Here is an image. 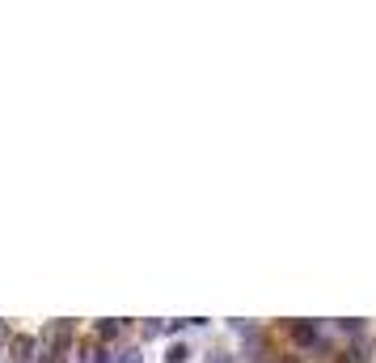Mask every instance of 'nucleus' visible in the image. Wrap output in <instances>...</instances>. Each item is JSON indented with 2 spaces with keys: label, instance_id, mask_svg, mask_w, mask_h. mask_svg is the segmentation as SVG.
I'll use <instances>...</instances> for the list:
<instances>
[{
  "label": "nucleus",
  "instance_id": "nucleus-4",
  "mask_svg": "<svg viewBox=\"0 0 376 363\" xmlns=\"http://www.w3.org/2000/svg\"><path fill=\"white\" fill-rule=\"evenodd\" d=\"M186 359H190V346H182V342H174L165 355V363H186Z\"/></svg>",
  "mask_w": 376,
  "mask_h": 363
},
{
  "label": "nucleus",
  "instance_id": "nucleus-1",
  "mask_svg": "<svg viewBox=\"0 0 376 363\" xmlns=\"http://www.w3.org/2000/svg\"><path fill=\"white\" fill-rule=\"evenodd\" d=\"M68 342H72V326L68 321H51L38 338V351H51V355H68Z\"/></svg>",
  "mask_w": 376,
  "mask_h": 363
},
{
  "label": "nucleus",
  "instance_id": "nucleus-5",
  "mask_svg": "<svg viewBox=\"0 0 376 363\" xmlns=\"http://www.w3.org/2000/svg\"><path fill=\"white\" fill-rule=\"evenodd\" d=\"M111 363H140V351H131V346H127V351H115Z\"/></svg>",
  "mask_w": 376,
  "mask_h": 363
},
{
  "label": "nucleus",
  "instance_id": "nucleus-3",
  "mask_svg": "<svg viewBox=\"0 0 376 363\" xmlns=\"http://www.w3.org/2000/svg\"><path fill=\"white\" fill-rule=\"evenodd\" d=\"M292 338L309 346V342H317V326H309V321H296V326H292Z\"/></svg>",
  "mask_w": 376,
  "mask_h": 363
},
{
  "label": "nucleus",
  "instance_id": "nucleus-2",
  "mask_svg": "<svg viewBox=\"0 0 376 363\" xmlns=\"http://www.w3.org/2000/svg\"><path fill=\"white\" fill-rule=\"evenodd\" d=\"M34 355H38L34 338H13V363H34Z\"/></svg>",
  "mask_w": 376,
  "mask_h": 363
},
{
  "label": "nucleus",
  "instance_id": "nucleus-6",
  "mask_svg": "<svg viewBox=\"0 0 376 363\" xmlns=\"http://www.w3.org/2000/svg\"><path fill=\"white\" fill-rule=\"evenodd\" d=\"M119 334V321H101V338H115Z\"/></svg>",
  "mask_w": 376,
  "mask_h": 363
},
{
  "label": "nucleus",
  "instance_id": "nucleus-7",
  "mask_svg": "<svg viewBox=\"0 0 376 363\" xmlns=\"http://www.w3.org/2000/svg\"><path fill=\"white\" fill-rule=\"evenodd\" d=\"M207 363H233V359H229V355H211Z\"/></svg>",
  "mask_w": 376,
  "mask_h": 363
}]
</instances>
